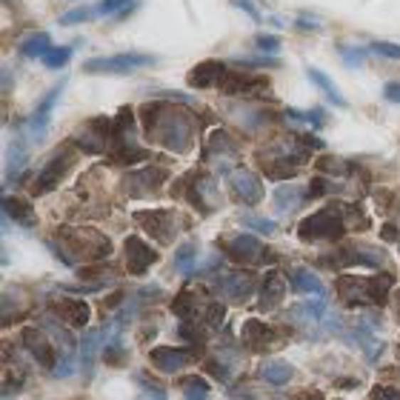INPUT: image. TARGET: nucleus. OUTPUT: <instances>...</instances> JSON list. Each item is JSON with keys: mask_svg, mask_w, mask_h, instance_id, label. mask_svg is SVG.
<instances>
[{"mask_svg": "<svg viewBox=\"0 0 400 400\" xmlns=\"http://www.w3.org/2000/svg\"><path fill=\"white\" fill-rule=\"evenodd\" d=\"M340 235V221L326 209V212H317L312 218H306L300 223V238L303 241H320V238H337Z\"/></svg>", "mask_w": 400, "mask_h": 400, "instance_id": "obj_2", "label": "nucleus"}, {"mask_svg": "<svg viewBox=\"0 0 400 400\" xmlns=\"http://www.w3.org/2000/svg\"><path fill=\"white\" fill-rule=\"evenodd\" d=\"M186 400H209V386L200 377H191L186 383Z\"/></svg>", "mask_w": 400, "mask_h": 400, "instance_id": "obj_23", "label": "nucleus"}, {"mask_svg": "<svg viewBox=\"0 0 400 400\" xmlns=\"http://www.w3.org/2000/svg\"><path fill=\"white\" fill-rule=\"evenodd\" d=\"M189 352H180V349H154L152 352V363L160 369V372H177L189 363Z\"/></svg>", "mask_w": 400, "mask_h": 400, "instance_id": "obj_9", "label": "nucleus"}, {"mask_svg": "<svg viewBox=\"0 0 400 400\" xmlns=\"http://www.w3.org/2000/svg\"><path fill=\"white\" fill-rule=\"evenodd\" d=\"M309 78H312V83H315V86H317V89H320V92H323V95H326V98H329L335 106L346 109V100H343V95L335 89V83L329 80V75H323L320 69H309Z\"/></svg>", "mask_w": 400, "mask_h": 400, "instance_id": "obj_15", "label": "nucleus"}, {"mask_svg": "<svg viewBox=\"0 0 400 400\" xmlns=\"http://www.w3.org/2000/svg\"><path fill=\"white\" fill-rule=\"evenodd\" d=\"M241 221H243V226H252V229H258V232H263V235H272V232L278 229L275 221H260V218H252V215H243Z\"/></svg>", "mask_w": 400, "mask_h": 400, "instance_id": "obj_25", "label": "nucleus"}, {"mask_svg": "<svg viewBox=\"0 0 400 400\" xmlns=\"http://www.w3.org/2000/svg\"><path fill=\"white\" fill-rule=\"evenodd\" d=\"M106 337H109V332H106V326L103 329H89L86 335H83V343H80V360H83V372L86 374H92V363H95V352L106 343Z\"/></svg>", "mask_w": 400, "mask_h": 400, "instance_id": "obj_8", "label": "nucleus"}, {"mask_svg": "<svg viewBox=\"0 0 400 400\" xmlns=\"http://www.w3.org/2000/svg\"><path fill=\"white\" fill-rule=\"evenodd\" d=\"M289 283H292V289L300 292V295H317V298H323V283H320V278H317L315 272H309V269H295V272L289 275Z\"/></svg>", "mask_w": 400, "mask_h": 400, "instance_id": "obj_10", "label": "nucleus"}, {"mask_svg": "<svg viewBox=\"0 0 400 400\" xmlns=\"http://www.w3.org/2000/svg\"><path fill=\"white\" fill-rule=\"evenodd\" d=\"M157 63V58L152 55H140V52H123V55H112V58H95L83 63V72L89 75H126L132 69L140 66H152Z\"/></svg>", "mask_w": 400, "mask_h": 400, "instance_id": "obj_1", "label": "nucleus"}, {"mask_svg": "<svg viewBox=\"0 0 400 400\" xmlns=\"http://www.w3.org/2000/svg\"><path fill=\"white\" fill-rule=\"evenodd\" d=\"M283 283H280V278H278V272H272L269 278H266V283H263V292H260V306H278L280 303V298H283Z\"/></svg>", "mask_w": 400, "mask_h": 400, "instance_id": "obj_17", "label": "nucleus"}, {"mask_svg": "<svg viewBox=\"0 0 400 400\" xmlns=\"http://www.w3.org/2000/svg\"><path fill=\"white\" fill-rule=\"evenodd\" d=\"M95 15H98V9H86V6H80V9H72V12L60 15V23H63V26H72V23H83V21H92Z\"/></svg>", "mask_w": 400, "mask_h": 400, "instance_id": "obj_24", "label": "nucleus"}, {"mask_svg": "<svg viewBox=\"0 0 400 400\" xmlns=\"http://www.w3.org/2000/svg\"><path fill=\"white\" fill-rule=\"evenodd\" d=\"M232 191H235L241 200H246L249 206L258 204V200L263 197L260 180H258L252 172H238V174H232Z\"/></svg>", "mask_w": 400, "mask_h": 400, "instance_id": "obj_7", "label": "nucleus"}, {"mask_svg": "<svg viewBox=\"0 0 400 400\" xmlns=\"http://www.w3.org/2000/svg\"><path fill=\"white\" fill-rule=\"evenodd\" d=\"M23 340H26V346L35 352V357H38V360L49 363V346H46V337H38V332H35V329H29Z\"/></svg>", "mask_w": 400, "mask_h": 400, "instance_id": "obj_22", "label": "nucleus"}, {"mask_svg": "<svg viewBox=\"0 0 400 400\" xmlns=\"http://www.w3.org/2000/svg\"><path fill=\"white\" fill-rule=\"evenodd\" d=\"M223 75H226L223 63L206 60V63H200V66H194V69L189 72V86H191V89H206V86L223 80Z\"/></svg>", "mask_w": 400, "mask_h": 400, "instance_id": "obj_6", "label": "nucleus"}, {"mask_svg": "<svg viewBox=\"0 0 400 400\" xmlns=\"http://www.w3.org/2000/svg\"><path fill=\"white\" fill-rule=\"evenodd\" d=\"M258 49H263V52H278L280 49V41L275 38V35H258Z\"/></svg>", "mask_w": 400, "mask_h": 400, "instance_id": "obj_29", "label": "nucleus"}, {"mask_svg": "<svg viewBox=\"0 0 400 400\" xmlns=\"http://www.w3.org/2000/svg\"><path fill=\"white\" fill-rule=\"evenodd\" d=\"M221 292L226 298H232V300H246L249 292H252V280L246 275H226L221 280Z\"/></svg>", "mask_w": 400, "mask_h": 400, "instance_id": "obj_14", "label": "nucleus"}, {"mask_svg": "<svg viewBox=\"0 0 400 400\" xmlns=\"http://www.w3.org/2000/svg\"><path fill=\"white\" fill-rule=\"evenodd\" d=\"M298 204H300V189L286 186V189H278V191H275V206H278L280 212H286L289 206H298Z\"/></svg>", "mask_w": 400, "mask_h": 400, "instance_id": "obj_19", "label": "nucleus"}, {"mask_svg": "<svg viewBox=\"0 0 400 400\" xmlns=\"http://www.w3.org/2000/svg\"><path fill=\"white\" fill-rule=\"evenodd\" d=\"M123 6H132V0H100L98 15H117Z\"/></svg>", "mask_w": 400, "mask_h": 400, "instance_id": "obj_27", "label": "nucleus"}, {"mask_svg": "<svg viewBox=\"0 0 400 400\" xmlns=\"http://www.w3.org/2000/svg\"><path fill=\"white\" fill-rule=\"evenodd\" d=\"M372 52H377V55H383V58H391V60H400V46H394V43H386V41H377V43H372Z\"/></svg>", "mask_w": 400, "mask_h": 400, "instance_id": "obj_28", "label": "nucleus"}, {"mask_svg": "<svg viewBox=\"0 0 400 400\" xmlns=\"http://www.w3.org/2000/svg\"><path fill=\"white\" fill-rule=\"evenodd\" d=\"M235 4H238V6L243 9V12H249V15L255 18V21H260V12L255 9V4H252V0H235Z\"/></svg>", "mask_w": 400, "mask_h": 400, "instance_id": "obj_33", "label": "nucleus"}, {"mask_svg": "<svg viewBox=\"0 0 400 400\" xmlns=\"http://www.w3.org/2000/svg\"><path fill=\"white\" fill-rule=\"evenodd\" d=\"M317 26H320V21H312V18H298V29H303V32H317Z\"/></svg>", "mask_w": 400, "mask_h": 400, "instance_id": "obj_32", "label": "nucleus"}, {"mask_svg": "<svg viewBox=\"0 0 400 400\" xmlns=\"http://www.w3.org/2000/svg\"><path fill=\"white\" fill-rule=\"evenodd\" d=\"M241 66H280L278 58H238Z\"/></svg>", "mask_w": 400, "mask_h": 400, "instance_id": "obj_30", "label": "nucleus"}, {"mask_svg": "<svg viewBox=\"0 0 400 400\" xmlns=\"http://www.w3.org/2000/svg\"><path fill=\"white\" fill-rule=\"evenodd\" d=\"M69 58H72V46H55V49L46 52L43 63H46L49 69H63V66L69 63Z\"/></svg>", "mask_w": 400, "mask_h": 400, "instance_id": "obj_20", "label": "nucleus"}, {"mask_svg": "<svg viewBox=\"0 0 400 400\" xmlns=\"http://www.w3.org/2000/svg\"><path fill=\"white\" fill-rule=\"evenodd\" d=\"M4 209H6V218H15L21 226H26V229H32L35 226V212H32V206L26 204V200H15V197H6L4 200Z\"/></svg>", "mask_w": 400, "mask_h": 400, "instance_id": "obj_13", "label": "nucleus"}, {"mask_svg": "<svg viewBox=\"0 0 400 400\" xmlns=\"http://www.w3.org/2000/svg\"><path fill=\"white\" fill-rule=\"evenodd\" d=\"M126 258H129V269H132V275H143V272L157 260L154 249H149L140 238H129V241H126Z\"/></svg>", "mask_w": 400, "mask_h": 400, "instance_id": "obj_4", "label": "nucleus"}, {"mask_svg": "<svg viewBox=\"0 0 400 400\" xmlns=\"http://www.w3.org/2000/svg\"><path fill=\"white\" fill-rule=\"evenodd\" d=\"M229 255H232L235 260H255L258 255H263V246H260L252 235H241V238H235V241L229 243Z\"/></svg>", "mask_w": 400, "mask_h": 400, "instance_id": "obj_11", "label": "nucleus"}, {"mask_svg": "<svg viewBox=\"0 0 400 400\" xmlns=\"http://www.w3.org/2000/svg\"><path fill=\"white\" fill-rule=\"evenodd\" d=\"M383 95H386V100H391V103H400V83H389V86L383 89Z\"/></svg>", "mask_w": 400, "mask_h": 400, "instance_id": "obj_31", "label": "nucleus"}, {"mask_svg": "<svg viewBox=\"0 0 400 400\" xmlns=\"http://www.w3.org/2000/svg\"><path fill=\"white\" fill-rule=\"evenodd\" d=\"M69 163H72V157H63V152L60 154H55L46 166H43V172L38 174V180H35V194H43V191H52L60 180H63V174H66V169H69Z\"/></svg>", "mask_w": 400, "mask_h": 400, "instance_id": "obj_3", "label": "nucleus"}, {"mask_svg": "<svg viewBox=\"0 0 400 400\" xmlns=\"http://www.w3.org/2000/svg\"><path fill=\"white\" fill-rule=\"evenodd\" d=\"M46 52H49V35L46 32H38V35H32L21 43L23 58H46Z\"/></svg>", "mask_w": 400, "mask_h": 400, "instance_id": "obj_16", "label": "nucleus"}, {"mask_svg": "<svg viewBox=\"0 0 400 400\" xmlns=\"http://www.w3.org/2000/svg\"><path fill=\"white\" fill-rule=\"evenodd\" d=\"M292 366L289 363H283V360H266L263 366H260V377L269 383V386H283V383H289L292 380Z\"/></svg>", "mask_w": 400, "mask_h": 400, "instance_id": "obj_12", "label": "nucleus"}, {"mask_svg": "<svg viewBox=\"0 0 400 400\" xmlns=\"http://www.w3.org/2000/svg\"><path fill=\"white\" fill-rule=\"evenodd\" d=\"M60 92H63V83H58L55 89H49V95H46V98L41 100V106L35 109V115H32V120H29V132H32V137H43L46 123H49V115H52V109H55Z\"/></svg>", "mask_w": 400, "mask_h": 400, "instance_id": "obj_5", "label": "nucleus"}, {"mask_svg": "<svg viewBox=\"0 0 400 400\" xmlns=\"http://www.w3.org/2000/svg\"><path fill=\"white\" fill-rule=\"evenodd\" d=\"M232 80L235 83H226V92H258L266 86L260 78H246V75H235Z\"/></svg>", "mask_w": 400, "mask_h": 400, "instance_id": "obj_21", "label": "nucleus"}, {"mask_svg": "<svg viewBox=\"0 0 400 400\" xmlns=\"http://www.w3.org/2000/svg\"><path fill=\"white\" fill-rule=\"evenodd\" d=\"M340 58H343L349 66H360L363 58H366V49H357V46H340Z\"/></svg>", "mask_w": 400, "mask_h": 400, "instance_id": "obj_26", "label": "nucleus"}, {"mask_svg": "<svg viewBox=\"0 0 400 400\" xmlns=\"http://www.w3.org/2000/svg\"><path fill=\"white\" fill-rule=\"evenodd\" d=\"M194 255H197V246H194V243H183V246L177 249V255H174V266H177L180 275H189V272L194 269Z\"/></svg>", "mask_w": 400, "mask_h": 400, "instance_id": "obj_18", "label": "nucleus"}]
</instances>
